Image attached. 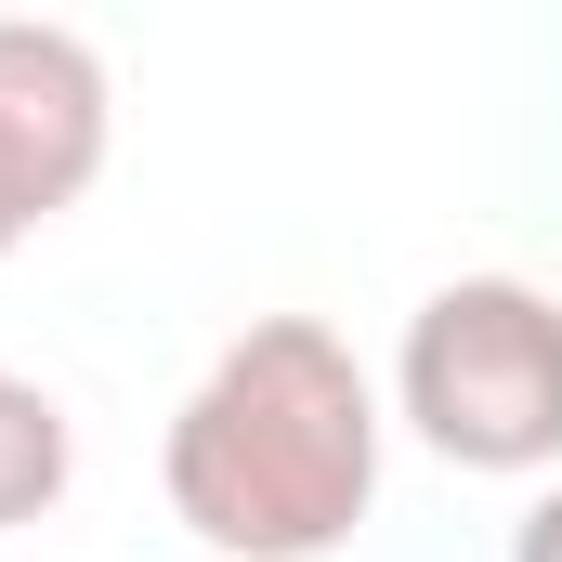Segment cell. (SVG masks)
<instances>
[{
    "label": "cell",
    "mask_w": 562,
    "mask_h": 562,
    "mask_svg": "<svg viewBox=\"0 0 562 562\" xmlns=\"http://www.w3.org/2000/svg\"><path fill=\"white\" fill-rule=\"evenodd\" d=\"M380 380L327 314H249L170 406V524L210 562H327L380 497Z\"/></svg>",
    "instance_id": "obj_1"
},
{
    "label": "cell",
    "mask_w": 562,
    "mask_h": 562,
    "mask_svg": "<svg viewBox=\"0 0 562 562\" xmlns=\"http://www.w3.org/2000/svg\"><path fill=\"white\" fill-rule=\"evenodd\" d=\"M510 562H562V484L524 510V524H510Z\"/></svg>",
    "instance_id": "obj_5"
},
{
    "label": "cell",
    "mask_w": 562,
    "mask_h": 562,
    "mask_svg": "<svg viewBox=\"0 0 562 562\" xmlns=\"http://www.w3.org/2000/svg\"><path fill=\"white\" fill-rule=\"evenodd\" d=\"M66 471H79V419H66V393L26 380V367H0V537L40 524V510L66 497Z\"/></svg>",
    "instance_id": "obj_4"
},
{
    "label": "cell",
    "mask_w": 562,
    "mask_h": 562,
    "mask_svg": "<svg viewBox=\"0 0 562 562\" xmlns=\"http://www.w3.org/2000/svg\"><path fill=\"white\" fill-rule=\"evenodd\" d=\"M105 132H119V105H105V53H92L79 26L0 13V262H13L40 223H66V210L92 196Z\"/></svg>",
    "instance_id": "obj_3"
},
{
    "label": "cell",
    "mask_w": 562,
    "mask_h": 562,
    "mask_svg": "<svg viewBox=\"0 0 562 562\" xmlns=\"http://www.w3.org/2000/svg\"><path fill=\"white\" fill-rule=\"evenodd\" d=\"M393 406L458 471H562V301L524 276H445L406 314Z\"/></svg>",
    "instance_id": "obj_2"
}]
</instances>
